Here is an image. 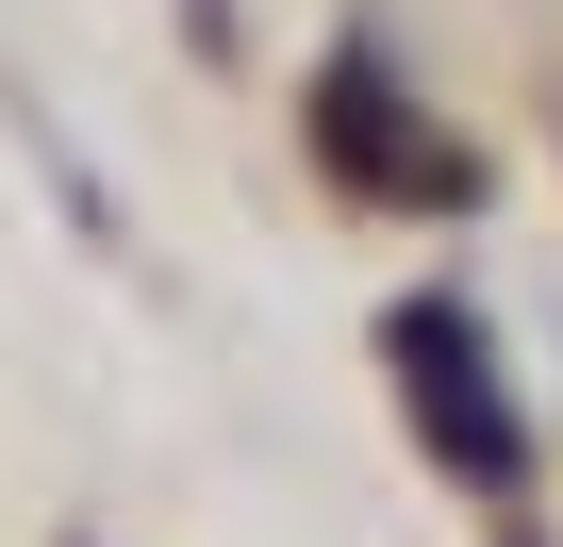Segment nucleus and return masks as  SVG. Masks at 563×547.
Returning <instances> with one entry per match:
<instances>
[{"mask_svg":"<svg viewBox=\"0 0 563 547\" xmlns=\"http://www.w3.org/2000/svg\"><path fill=\"white\" fill-rule=\"evenodd\" d=\"M398 382H415V431L448 448V481H530L514 382H497V349H481L464 299H415V316H398Z\"/></svg>","mask_w":563,"mask_h":547,"instance_id":"f257e3e1","label":"nucleus"},{"mask_svg":"<svg viewBox=\"0 0 563 547\" xmlns=\"http://www.w3.org/2000/svg\"><path fill=\"white\" fill-rule=\"evenodd\" d=\"M316 133H332V150H349V166H382V183H431V166H415V133H398V100H382V67H365V51H349V67H332V100H316Z\"/></svg>","mask_w":563,"mask_h":547,"instance_id":"f03ea898","label":"nucleus"}]
</instances>
